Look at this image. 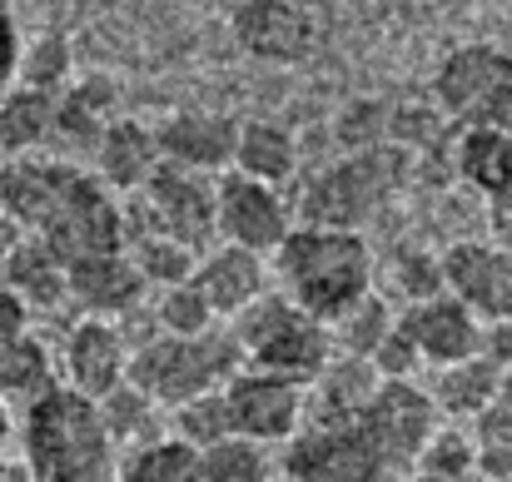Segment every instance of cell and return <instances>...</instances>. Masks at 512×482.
<instances>
[{"instance_id": "obj_10", "label": "cell", "mask_w": 512, "mask_h": 482, "mask_svg": "<svg viewBox=\"0 0 512 482\" xmlns=\"http://www.w3.org/2000/svg\"><path fill=\"white\" fill-rule=\"evenodd\" d=\"M224 413H229V433L254 438L264 448L289 443L304 428V383L264 373V368H239L224 378Z\"/></svg>"}, {"instance_id": "obj_22", "label": "cell", "mask_w": 512, "mask_h": 482, "mask_svg": "<svg viewBox=\"0 0 512 482\" xmlns=\"http://www.w3.org/2000/svg\"><path fill=\"white\" fill-rule=\"evenodd\" d=\"M160 164L165 160H160L155 125H140V120H130V115L110 120L105 135H100L95 150H90V174H95L105 189H115V194L145 189V179H150Z\"/></svg>"}, {"instance_id": "obj_25", "label": "cell", "mask_w": 512, "mask_h": 482, "mask_svg": "<svg viewBox=\"0 0 512 482\" xmlns=\"http://www.w3.org/2000/svg\"><path fill=\"white\" fill-rule=\"evenodd\" d=\"M60 383V368L50 358V348L20 328V333H0V393L5 403H35L40 393H50Z\"/></svg>"}, {"instance_id": "obj_45", "label": "cell", "mask_w": 512, "mask_h": 482, "mask_svg": "<svg viewBox=\"0 0 512 482\" xmlns=\"http://www.w3.org/2000/svg\"><path fill=\"white\" fill-rule=\"evenodd\" d=\"M383 482H443V478H433V473H423V468H398V473H388Z\"/></svg>"}, {"instance_id": "obj_23", "label": "cell", "mask_w": 512, "mask_h": 482, "mask_svg": "<svg viewBox=\"0 0 512 482\" xmlns=\"http://www.w3.org/2000/svg\"><path fill=\"white\" fill-rule=\"evenodd\" d=\"M234 174H249L259 184H294L299 179V140L274 125V120H239V135H234V160H229Z\"/></svg>"}, {"instance_id": "obj_30", "label": "cell", "mask_w": 512, "mask_h": 482, "mask_svg": "<svg viewBox=\"0 0 512 482\" xmlns=\"http://www.w3.org/2000/svg\"><path fill=\"white\" fill-rule=\"evenodd\" d=\"M95 413H100V423H105V433H110V443L115 448H135V443H145V438H155L160 433V403L155 398H145L130 378L125 383H115L105 398H95Z\"/></svg>"}, {"instance_id": "obj_16", "label": "cell", "mask_w": 512, "mask_h": 482, "mask_svg": "<svg viewBox=\"0 0 512 482\" xmlns=\"http://www.w3.org/2000/svg\"><path fill=\"white\" fill-rule=\"evenodd\" d=\"M398 328H403V338L418 348V358L433 363V368L483 353V319H478L458 294H448V289L433 294V299L403 304V309H398Z\"/></svg>"}, {"instance_id": "obj_28", "label": "cell", "mask_w": 512, "mask_h": 482, "mask_svg": "<svg viewBox=\"0 0 512 482\" xmlns=\"http://www.w3.org/2000/svg\"><path fill=\"white\" fill-rule=\"evenodd\" d=\"M498 363L488 353H473V358H458V363H443L438 368V383H433V403L438 413H453V418H478L493 398H498Z\"/></svg>"}, {"instance_id": "obj_3", "label": "cell", "mask_w": 512, "mask_h": 482, "mask_svg": "<svg viewBox=\"0 0 512 482\" xmlns=\"http://www.w3.org/2000/svg\"><path fill=\"white\" fill-rule=\"evenodd\" d=\"M239 368H244V353H239L229 323H214V328L189 333V338L155 328L145 343H130V368H125V378H130L145 398H155V403L170 413V408L199 398V393L224 388V378L239 373Z\"/></svg>"}, {"instance_id": "obj_19", "label": "cell", "mask_w": 512, "mask_h": 482, "mask_svg": "<svg viewBox=\"0 0 512 482\" xmlns=\"http://www.w3.org/2000/svg\"><path fill=\"white\" fill-rule=\"evenodd\" d=\"M75 169H80L75 160H60V155H45V150L0 160V209L25 234H35L50 219V209L60 204V194L70 189Z\"/></svg>"}, {"instance_id": "obj_38", "label": "cell", "mask_w": 512, "mask_h": 482, "mask_svg": "<svg viewBox=\"0 0 512 482\" xmlns=\"http://www.w3.org/2000/svg\"><path fill=\"white\" fill-rule=\"evenodd\" d=\"M413 468H423V473H433V478H443V482H463L478 468V443L463 438L458 428H443L438 423V433L428 438V448L418 453Z\"/></svg>"}, {"instance_id": "obj_37", "label": "cell", "mask_w": 512, "mask_h": 482, "mask_svg": "<svg viewBox=\"0 0 512 482\" xmlns=\"http://www.w3.org/2000/svg\"><path fill=\"white\" fill-rule=\"evenodd\" d=\"M170 428H174V438H184V443H194V448H209V443H219V438L229 433L224 393L214 388V393H199V398H189V403L170 408Z\"/></svg>"}, {"instance_id": "obj_26", "label": "cell", "mask_w": 512, "mask_h": 482, "mask_svg": "<svg viewBox=\"0 0 512 482\" xmlns=\"http://www.w3.org/2000/svg\"><path fill=\"white\" fill-rule=\"evenodd\" d=\"M55 135V95L50 90H30V85H10L0 95V155H35L45 150Z\"/></svg>"}, {"instance_id": "obj_12", "label": "cell", "mask_w": 512, "mask_h": 482, "mask_svg": "<svg viewBox=\"0 0 512 482\" xmlns=\"http://www.w3.org/2000/svg\"><path fill=\"white\" fill-rule=\"evenodd\" d=\"M229 35L259 65H299L319 45V25L304 0H239Z\"/></svg>"}, {"instance_id": "obj_39", "label": "cell", "mask_w": 512, "mask_h": 482, "mask_svg": "<svg viewBox=\"0 0 512 482\" xmlns=\"http://www.w3.org/2000/svg\"><path fill=\"white\" fill-rule=\"evenodd\" d=\"M368 363H373V373L378 378H413L418 368H423V358H418V348L403 338V328H398V319H393V328L383 333V343L368 353Z\"/></svg>"}, {"instance_id": "obj_29", "label": "cell", "mask_w": 512, "mask_h": 482, "mask_svg": "<svg viewBox=\"0 0 512 482\" xmlns=\"http://www.w3.org/2000/svg\"><path fill=\"white\" fill-rule=\"evenodd\" d=\"M125 254H130V264L140 269V279L150 284V289H170V284H184V279H194V249H184L179 239L170 234H160V229H125V244H120Z\"/></svg>"}, {"instance_id": "obj_42", "label": "cell", "mask_w": 512, "mask_h": 482, "mask_svg": "<svg viewBox=\"0 0 512 482\" xmlns=\"http://www.w3.org/2000/svg\"><path fill=\"white\" fill-rule=\"evenodd\" d=\"M20 239H25V229H20V224H15V219H10V214L0 209V264L10 259V249H15Z\"/></svg>"}, {"instance_id": "obj_15", "label": "cell", "mask_w": 512, "mask_h": 482, "mask_svg": "<svg viewBox=\"0 0 512 482\" xmlns=\"http://www.w3.org/2000/svg\"><path fill=\"white\" fill-rule=\"evenodd\" d=\"M145 294L150 284L140 279L125 249H105V254H85L65 264V304H75L85 319H135Z\"/></svg>"}, {"instance_id": "obj_5", "label": "cell", "mask_w": 512, "mask_h": 482, "mask_svg": "<svg viewBox=\"0 0 512 482\" xmlns=\"http://www.w3.org/2000/svg\"><path fill=\"white\" fill-rule=\"evenodd\" d=\"M229 333L244 353L249 368H264V373H279V378H294L309 388V378L334 358V343H329V328L304 314L299 304H289L279 289H264L244 314L229 319Z\"/></svg>"}, {"instance_id": "obj_4", "label": "cell", "mask_w": 512, "mask_h": 482, "mask_svg": "<svg viewBox=\"0 0 512 482\" xmlns=\"http://www.w3.org/2000/svg\"><path fill=\"white\" fill-rule=\"evenodd\" d=\"M408 184V155L383 145L363 155H343L324 174H314L299 194L294 219L299 224H329V229H358L373 224Z\"/></svg>"}, {"instance_id": "obj_41", "label": "cell", "mask_w": 512, "mask_h": 482, "mask_svg": "<svg viewBox=\"0 0 512 482\" xmlns=\"http://www.w3.org/2000/svg\"><path fill=\"white\" fill-rule=\"evenodd\" d=\"M20 328H30V309H25V299L0 279V333H20Z\"/></svg>"}, {"instance_id": "obj_43", "label": "cell", "mask_w": 512, "mask_h": 482, "mask_svg": "<svg viewBox=\"0 0 512 482\" xmlns=\"http://www.w3.org/2000/svg\"><path fill=\"white\" fill-rule=\"evenodd\" d=\"M10 438H15V413H10V403H5V393H0V458H5Z\"/></svg>"}, {"instance_id": "obj_6", "label": "cell", "mask_w": 512, "mask_h": 482, "mask_svg": "<svg viewBox=\"0 0 512 482\" xmlns=\"http://www.w3.org/2000/svg\"><path fill=\"white\" fill-rule=\"evenodd\" d=\"M120 199H125V229H160L194 254H204L219 239L214 234V174L160 164L145 179V189L120 194Z\"/></svg>"}, {"instance_id": "obj_27", "label": "cell", "mask_w": 512, "mask_h": 482, "mask_svg": "<svg viewBox=\"0 0 512 482\" xmlns=\"http://www.w3.org/2000/svg\"><path fill=\"white\" fill-rule=\"evenodd\" d=\"M120 482H204L199 473V448L174 438V433H155L135 448H120L115 463Z\"/></svg>"}, {"instance_id": "obj_31", "label": "cell", "mask_w": 512, "mask_h": 482, "mask_svg": "<svg viewBox=\"0 0 512 482\" xmlns=\"http://www.w3.org/2000/svg\"><path fill=\"white\" fill-rule=\"evenodd\" d=\"M393 304L383 299V289H368L363 299H353L343 314L324 323L329 328V343H334V353H348V358H368L378 343H383V333L393 328Z\"/></svg>"}, {"instance_id": "obj_17", "label": "cell", "mask_w": 512, "mask_h": 482, "mask_svg": "<svg viewBox=\"0 0 512 482\" xmlns=\"http://www.w3.org/2000/svg\"><path fill=\"white\" fill-rule=\"evenodd\" d=\"M125 368H130L125 328L115 319H85L80 314V323L65 333V348H60V383L95 403L115 383H125Z\"/></svg>"}, {"instance_id": "obj_1", "label": "cell", "mask_w": 512, "mask_h": 482, "mask_svg": "<svg viewBox=\"0 0 512 482\" xmlns=\"http://www.w3.org/2000/svg\"><path fill=\"white\" fill-rule=\"evenodd\" d=\"M269 259H274L279 294L289 304H299L304 314H314L319 323H329L353 299H363L368 289H378V279H373L378 254L368 249V239L358 229L294 224Z\"/></svg>"}, {"instance_id": "obj_14", "label": "cell", "mask_w": 512, "mask_h": 482, "mask_svg": "<svg viewBox=\"0 0 512 482\" xmlns=\"http://www.w3.org/2000/svg\"><path fill=\"white\" fill-rule=\"evenodd\" d=\"M443 264V289L458 294L483 323H512V249L508 244H483L463 239L438 254Z\"/></svg>"}, {"instance_id": "obj_24", "label": "cell", "mask_w": 512, "mask_h": 482, "mask_svg": "<svg viewBox=\"0 0 512 482\" xmlns=\"http://www.w3.org/2000/svg\"><path fill=\"white\" fill-rule=\"evenodd\" d=\"M0 279L25 299V309L50 314V309L65 304V259H60L40 234H25V239L10 249V259L0 264Z\"/></svg>"}, {"instance_id": "obj_32", "label": "cell", "mask_w": 512, "mask_h": 482, "mask_svg": "<svg viewBox=\"0 0 512 482\" xmlns=\"http://www.w3.org/2000/svg\"><path fill=\"white\" fill-rule=\"evenodd\" d=\"M199 473L204 482H274V458L264 443L224 433L219 443L199 448Z\"/></svg>"}, {"instance_id": "obj_7", "label": "cell", "mask_w": 512, "mask_h": 482, "mask_svg": "<svg viewBox=\"0 0 512 482\" xmlns=\"http://www.w3.org/2000/svg\"><path fill=\"white\" fill-rule=\"evenodd\" d=\"M289 482H383L388 463L358 418H304L284 443Z\"/></svg>"}, {"instance_id": "obj_13", "label": "cell", "mask_w": 512, "mask_h": 482, "mask_svg": "<svg viewBox=\"0 0 512 482\" xmlns=\"http://www.w3.org/2000/svg\"><path fill=\"white\" fill-rule=\"evenodd\" d=\"M512 85V55L493 40H468V45H453L438 70H433V105L448 125H473L478 110Z\"/></svg>"}, {"instance_id": "obj_9", "label": "cell", "mask_w": 512, "mask_h": 482, "mask_svg": "<svg viewBox=\"0 0 512 482\" xmlns=\"http://www.w3.org/2000/svg\"><path fill=\"white\" fill-rule=\"evenodd\" d=\"M294 224L299 219H294V204L284 199V189L259 184L234 169L214 174V234L224 244H239V249H254L269 259Z\"/></svg>"}, {"instance_id": "obj_46", "label": "cell", "mask_w": 512, "mask_h": 482, "mask_svg": "<svg viewBox=\"0 0 512 482\" xmlns=\"http://www.w3.org/2000/svg\"><path fill=\"white\" fill-rule=\"evenodd\" d=\"M0 160H5V155H0Z\"/></svg>"}, {"instance_id": "obj_36", "label": "cell", "mask_w": 512, "mask_h": 482, "mask_svg": "<svg viewBox=\"0 0 512 482\" xmlns=\"http://www.w3.org/2000/svg\"><path fill=\"white\" fill-rule=\"evenodd\" d=\"M214 323H224V319L209 309V299L199 294V284H194V279L160 289V299H155V328H160V333H179V338H189V333H204V328H214Z\"/></svg>"}, {"instance_id": "obj_35", "label": "cell", "mask_w": 512, "mask_h": 482, "mask_svg": "<svg viewBox=\"0 0 512 482\" xmlns=\"http://www.w3.org/2000/svg\"><path fill=\"white\" fill-rule=\"evenodd\" d=\"M388 120H393V105H388V100H378V95H353L348 105H339V115H334V140H339L343 155L383 150V145H388Z\"/></svg>"}, {"instance_id": "obj_20", "label": "cell", "mask_w": 512, "mask_h": 482, "mask_svg": "<svg viewBox=\"0 0 512 482\" xmlns=\"http://www.w3.org/2000/svg\"><path fill=\"white\" fill-rule=\"evenodd\" d=\"M194 284H199V294L209 299V309L229 323L234 314H244V309L269 289V259L254 254V249H239V244L214 239V244L194 259Z\"/></svg>"}, {"instance_id": "obj_33", "label": "cell", "mask_w": 512, "mask_h": 482, "mask_svg": "<svg viewBox=\"0 0 512 482\" xmlns=\"http://www.w3.org/2000/svg\"><path fill=\"white\" fill-rule=\"evenodd\" d=\"M75 80V50H70V35L65 30H40L20 45V70H15V85H30V90H65Z\"/></svg>"}, {"instance_id": "obj_11", "label": "cell", "mask_w": 512, "mask_h": 482, "mask_svg": "<svg viewBox=\"0 0 512 482\" xmlns=\"http://www.w3.org/2000/svg\"><path fill=\"white\" fill-rule=\"evenodd\" d=\"M358 423L378 443L388 473H398V468H413L418 453L428 448V438L438 433V403L413 378H378V388L363 403Z\"/></svg>"}, {"instance_id": "obj_44", "label": "cell", "mask_w": 512, "mask_h": 482, "mask_svg": "<svg viewBox=\"0 0 512 482\" xmlns=\"http://www.w3.org/2000/svg\"><path fill=\"white\" fill-rule=\"evenodd\" d=\"M0 482H35V478H30V468H25V463H10V458H0Z\"/></svg>"}, {"instance_id": "obj_21", "label": "cell", "mask_w": 512, "mask_h": 482, "mask_svg": "<svg viewBox=\"0 0 512 482\" xmlns=\"http://www.w3.org/2000/svg\"><path fill=\"white\" fill-rule=\"evenodd\" d=\"M120 120V80L115 75H80L65 90H55V135L70 160H90L95 140L105 135V125Z\"/></svg>"}, {"instance_id": "obj_2", "label": "cell", "mask_w": 512, "mask_h": 482, "mask_svg": "<svg viewBox=\"0 0 512 482\" xmlns=\"http://www.w3.org/2000/svg\"><path fill=\"white\" fill-rule=\"evenodd\" d=\"M20 463L35 482H120V448L110 443L95 403L65 383L25 403L20 418Z\"/></svg>"}, {"instance_id": "obj_34", "label": "cell", "mask_w": 512, "mask_h": 482, "mask_svg": "<svg viewBox=\"0 0 512 482\" xmlns=\"http://www.w3.org/2000/svg\"><path fill=\"white\" fill-rule=\"evenodd\" d=\"M373 279H388V289L403 299V304H418V299H433L443 294V264L413 244H398L383 264H373Z\"/></svg>"}, {"instance_id": "obj_8", "label": "cell", "mask_w": 512, "mask_h": 482, "mask_svg": "<svg viewBox=\"0 0 512 482\" xmlns=\"http://www.w3.org/2000/svg\"><path fill=\"white\" fill-rule=\"evenodd\" d=\"M65 264L85 259V254H105L125 244V199L115 189H105L85 164L75 169L70 189L60 194V204L50 209V219L35 229Z\"/></svg>"}, {"instance_id": "obj_18", "label": "cell", "mask_w": 512, "mask_h": 482, "mask_svg": "<svg viewBox=\"0 0 512 482\" xmlns=\"http://www.w3.org/2000/svg\"><path fill=\"white\" fill-rule=\"evenodd\" d=\"M234 135H239V120L234 115H219V110H170L160 125H155V140H160V160L174 169H194V174H224L234 160Z\"/></svg>"}, {"instance_id": "obj_40", "label": "cell", "mask_w": 512, "mask_h": 482, "mask_svg": "<svg viewBox=\"0 0 512 482\" xmlns=\"http://www.w3.org/2000/svg\"><path fill=\"white\" fill-rule=\"evenodd\" d=\"M20 45H25L20 20H15L10 0H0V95L15 85V70H20Z\"/></svg>"}]
</instances>
